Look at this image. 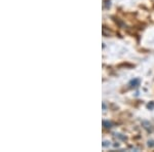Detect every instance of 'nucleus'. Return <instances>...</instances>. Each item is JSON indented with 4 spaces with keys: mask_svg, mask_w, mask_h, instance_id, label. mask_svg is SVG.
I'll list each match as a JSON object with an SVG mask.
<instances>
[]
</instances>
